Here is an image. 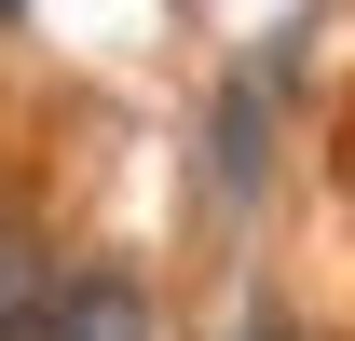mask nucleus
<instances>
[{
	"mask_svg": "<svg viewBox=\"0 0 355 341\" xmlns=\"http://www.w3.org/2000/svg\"><path fill=\"white\" fill-rule=\"evenodd\" d=\"M42 341H150V287L137 273H55Z\"/></svg>",
	"mask_w": 355,
	"mask_h": 341,
	"instance_id": "1",
	"label": "nucleus"
},
{
	"mask_svg": "<svg viewBox=\"0 0 355 341\" xmlns=\"http://www.w3.org/2000/svg\"><path fill=\"white\" fill-rule=\"evenodd\" d=\"M42 314H55V273H42V232L0 205V341H42Z\"/></svg>",
	"mask_w": 355,
	"mask_h": 341,
	"instance_id": "2",
	"label": "nucleus"
},
{
	"mask_svg": "<svg viewBox=\"0 0 355 341\" xmlns=\"http://www.w3.org/2000/svg\"><path fill=\"white\" fill-rule=\"evenodd\" d=\"M246 341H301V328H287V314H260V328H246Z\"/></svg>",
	"mask_w": 355,
	"mask_h": 341,
	"instance_id": "3",
	"label": "nucleus"
}]
</instances>
